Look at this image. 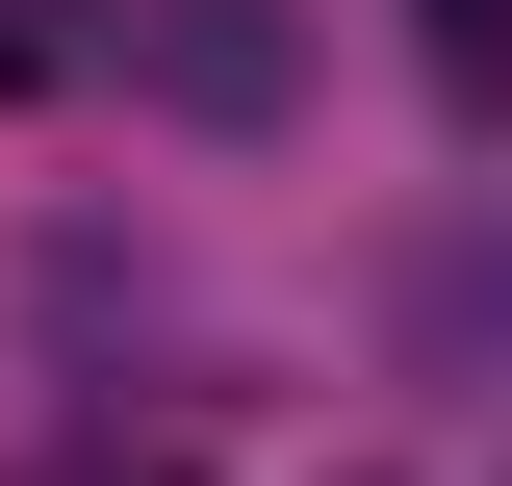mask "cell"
Segmentation results:
<instances>
[{"mask_svg": "<svg viewBox=\"0 0 512 486\" xmlns=\"http://www.w3.org/2000/svg\"><path fill=\"white\" fill-rule=\"evenodd\" d=\"M103 52V0H0V103H26V77H77Z\"/></svg>", "mask_w": 512, "mask_h": 486, "instance_id": "2", "label": "cell"}, {"mask_svg": "<svg viewBox=\"0 0 512 486\" xmlns=\"http://www.w3.org/2000/svg\"><path fill=\"white\" fill-rule=\"evenodd\" d=\"M26 486H205V461H180V435H52Z\"/></svg>", "mask_w": 512, "mask_h": 486, "instance_id": "3", "label": "cell"}, {"mask_svg": "<svg viewBox=\"0 0 512 486\" xmlns=\"http://www.w3.org/2000/svg\"><path fill=\"white\" fill-rule=\"evenodd\" d=\"M410 52H436L461 128H512V0H410Z\"/></svg>", "mask_w": 512, "mask_h": 486, "instance_id": "1", "label": "cell"}]
</instances>
